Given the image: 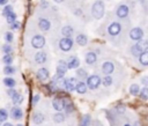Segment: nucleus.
I'll return each mask as SVG.
<instances>
[{
	"instance_id": "obj_48",
	"label": "nucleus",
	"mask_w": 148,
	"mask_h": 126,
	"mask_svg": "<svg viewBox=\"0 0 148 126\" xmlns=\"http://www.w3.org/2000/svg\"><path fill=\"white\" fill-rule=\"evenodd\" d=\"M54 1H56V2H58V3H60V2H62L64 0H54Z\"/></svg>"
},
{
	"instance_id": "obj_30",
	"label": "nucleus",
	"mask_w": 148,
	"mask_h": 126,
	"mask_svg": "<svg viewBox=\"0 0 148 126\" xmlns=\"http://www.w3.org/2000/svg\"><path fill=\"white\" fill-rule=\"evenodd\" d=\"M53 119H54V121H56V123H62V121L65 120V116H64L62 113H60V112H58L57 114H54V117H53Z\"/></svg>"
},
{
	"instance_id": "obj_36",
	"label": "nucleus",
	"mask_w": 148,
	"mask_h": 126,
	"mask_svg": "<svg viewBox=\"0 0 148 126\" xmlns=\"http://www.w3.org/2000/svg\"><path fill=\"white\" fill-rule=\"evenodd\" d=\"M2 60H3V62H5V64L10 65V64L13 62V57H12L10 54H6V55L3 57V59H2Z\"/></svg>"
},
{
	"instance_id": "obj_26",
	"label": "nucleus",
	"mask_w": 148,
	"mask_h": 126,
	"mask_svg": "<svg viewBox=\"0 0 148 126\" xmlns=\"http://www.w3.org/2000/svg\"><path fill=\"white\" fill-rule=\"evenodd\" d=\"M12 102H13L15 105H18V104H21V103L23 102V96L20 95L18 92H16V94L12 97Z\"/></svg>"
},
{
	"instance_id": "obj_37",
	"label": "nucleus",
	"mask_w": 148,
	"mask_h": 126,
	"mask_svg": "<svg viewBox=\"0 0 148 126\" xmlns=\"http://www.w3.org/2000/svg\"><path fill=\"white\" fill-rule=\"evenodd\" d=\"M140 97L142 99H148V88H143L140 92Z\"/></svg>"
},
{
	"instance_id": "obj_2",
	"label": "nucleus",
	"mask_w": 148,
	"mask_h": 126,
	"mask_svg": "<svg viewBox=\"0 0 148 126\" xmlns=\"http://www.w3.org/2000/svg\"><path fill=\"white\" fill-rule=\"evenodd\" d=\"M147 49H148V42L147 40H139V43L132 47V53L134 55L140 57V54H142Z\"/></svg>"
},
{
	"instance_id": "obj_23",
	"label": "nucleus",
	"mask_w": 148,
	"mask_h": 126,
	"mask_svg": "<svg viewBox=\"0 0 148 126\" xmlns=\"http://www.w3.org/2000/svg\"><path fill=\"white\" fill-rule=\"evenodd\" d=\"M52 105H53L54 110H57V111H60V110L64 109V106H62V101L59 99V98H54V99L52 101Z\"/></svg>"
},
{
	"instance_id": "obj_13",
	"label": "nucleus",
	"mask_w": 148,
	"mask_h": 126,
	"mask_svg": "<svg viewBox=\"0 0 148 126\" xmlns=\"http://www.w3.org/2000/svg\"><path fill=\"white\" fill-rule=\"evenodd\" d=\"M80 65V60L76 58V57H71L67 61V67L71 68V69H74V68H77Z\"/></svg>"
},
{
	"instance_id": "obj_10",
	"label": "nucleus",
	"mask_w": 148,
	"mask_h": 126,
	"mask_svg": "<svg viewBox=\"0 0 148 126\" xmlns=\"http://www.w3.org/2000/svg\"><path fill=\"white\" fill-rule=\"evenodd\" d=\"M37 79L40 81H46L49 79V71L46 68H39L37 71Z\"/></svg>"
},
{
	"instance_id": "obj_22",
	"label": "nucleus",
	"mask_w": 148,
	"mask_h": 126,
	"mask_svg": "<svg viewBox=\"0 0 148 126\" xmlns=\"http://www.w3.org/2000/svg\"><path fill=\"white\" fill-rule=\"evenodd\" d=\"M76 43L79 44V45H81V46H84L86 44H87V42H88V39H87V36L86 35H77L76 36Z\"/></svg>"
},
{
	"instance_id": "obj_28",
	"label": "nucleus",
	"mask_w": 148,
	"mask_h": 126,
	"mask_svg": "<svg viewBox=\"0 0 148 126\" xmlns=\"http://www.w3.org/2000/svg\"><path fill=\"white\" fill-rule=\"evenodd\" d=\"M90 125V116L89 114H84L81 119V124L80 126H89Z\"/></svg>"
},
{
	"instance_id": "obj_12",
	"label": "nucleus",
	"mask_w": 148,
	"mask_h": 126,
	"mask_svg": "<svg viewBox=\"0 0 148 126\" xmlns=\"http://www.w3.org/2000/svg\"><path fill=\"white\" fill-rule=\"evenodd\" d=\"M38 25H39V29H40V30L47 31V30L50 29V27H51V23H50V21L46 20V18H39Z\"/></svg>"
},
{
	"instance_id": "obj_47",
	"label": "nucleus",
	"mask_w": 148,
	"mask_h": 126,
	"mask_svg": "<svg viewBox=\"0 0 148 126\" xmlns=\"http://www.w3.org/2000/svg\"><path fill=\"white\" fill-rule=\"evenodd\" d=\"M3 126H13V124H10V123H6V124H3Z\"/></svg>"
},
{
	"instance_id": "obj_3",
	"label": "nucleus",
	"mask_w": 148,
	"mask_h": 126,
	"mask_svg": "<svg viewBox=\"0 0 148 126\" xmlns=\"http://www.w3.org/2000/svg\"><path fill=\"white\" fill-rule=\"evenodd\" d=\"M101 83V79L98 75H90L87 79V87L90 89H96Z\"/></svg>"
},
{
	"instance_id": "obj_34",
	"label": "nucleus",
	"mask_w": 148,
	"mask_h": 126,
	"mask_svg": "<svg viewBox=\"0 0 148 126\" xmlns=\"http://www.w3.org/2000/svg\"><path fill=\"white\" fill-rule=\"evenodd\" d=\"M76 75H77V77H88L87 72L84 69H82V68H79L76 71Z\"/></svg>"
},
{
	"instance_id": "obj_20",
	"label": "nucleus",
	"mask_w": 148,
	"mask_h": 126,
	"mask_svg": "<svg viewBox=\"0 0 148 126\" xmlns=\"http://www.w3.org/2000/svg\"><path fill=\"white\" fill-rule=\"evenodd\" d=\"M62 106L65 108V111H66L67 113H69V112H72V111L74 110V105H73L72 102H69L68 99H64V101H62Z\"/></svg>"
},
{
	"instance_id": "obj_46",
	"label": "nucleus",
	"mask_w": 148,
	"mask_h": 126,
	"mask_svg": "<svg viewBox=\"0 0 148 126\" xmlns=\"http://www.w3.org/2000/svg\"><path fill=\"white\" fill-rule=\"evenodd\" d=\"M42 6L43 7H47V2L46 1H42Z\"/></svg>"
},
{
	"instance_id": "obj_21",
	"label": "nucleus",
	"mask_w": 148,
	"mask_h": 126,
	"mask_svg": "<svg viewBox=\"0 0 148 126\" xmlns=\"http://www.w3.org/2000/svg\"><path fill=\"white\" fill-rule=\"evenodd\" d=\"M96 54L94 53V52H88L87 54H86V62L87 64H89V65H91V64H94L95 61H96Z\"/></svg>"
},
{
	"instance_id": "obj_14",
	"label": "nucleus",
	"mask_w": 148,
	"mask_h": 126,
	"mask_svg": "<svg viewBox=\"0 0 148 126\" xmlns=\"http://www.w3.org/2000/svg\"><path fill=\"white\" fill-rule=\"evenodd\" d=\"M35 60L37 64H44L46 61V53L43 51H39L35 54Z\"/></svg>"
},
{
	"instance_id": "obj_40",
	"label": "nucleus",
	"mask_w": 148,
	"mask_h": 126,
	"mask_svg": "<svg viewBox=\"0 0 148 126\" xmlns=\"http://www.w3.org/2000/svg\"><path fill=\"white\" fill-rule=\"evenodd\" d=\"M5 39H6L7 43H10V42L13 40V34H12V32H7V34L5 35Z\"/></svg>"
},
{
	"instance_id": "obj_1",
	"label": "nucleus",
	"mask_w": 148,
	"mask_h": 126,
	"mask_svg": "<svg viewBox=\"0 0 148 126\" xmlns=\"http://www.w3.org/2000/svg\"><path fill=\"white\" fill-rule=\"evenodd\" d=\"M91 13H92V16L95 18H101L104 15V5H103V2L102 1H96L92 5Z\"/></svg>"
},
{
	"instance_id": "obj_19",
	"label": "nucleus",
	"mask_w": 148,
	"mask_h": 126,
	"mask_svg": "<svg viewBox=\"0 0 148 126\" xmlns=\"http://www.w3.org/2000/svg\"><path fill=\"white\" fill-rule=\"evenodd\" d=\"M75 90H76L79 94H84V92L87 91V83H84L83 81H80V82H77Z\"/></svg>"
},
{
	"instance_id": "obj_50",
	"label": "nucleus",
	"mask_w": 148,
	"mask_h": 126,
	"mask_svg": "<svg viewBox=\"0 0 148 126\" xmlns=\"http://www.w3.org/2000/svg\"><path fill=\"white\" fill-rule=\"evenodd\" d=\"M16 126H23V125H22V124H17Z\"/></svg>"
},
{
	"instance_id": "obj_25",
	"label": "nucleus",
	"mask_w": 148,
	"mask_h": 126,
	"mask_svg": "<svg viewBox=\"0 0 148 126\" xmlns=\"http://www.w3.org/2000/svg\"><path fill=\"white\" fill-rule=\"evenodd\" d=\"M3 83H5V86L8 87L9 89H10V88H14L15 84H16L15 80L12 79V77H5V79H3Z\"/></svg>"
},
{
	"instance_id": "obj_4",
	"label": "nucleus",
	"mask_w": 148,
	"mask_h": 126,
	"mask_svg": "<svg viewBox=\"0 0 148 126\" xmlns=\"http://www.w3.org/2000/svg\"><path fill=\"white\" fill-rule=\"evenodd\" d=\"M45 44V38L40 35H36L32 37L31 39V45L35 47V49H42Z\"/></svg>"
},
{
	"instance_id": "obj_24",
	"label": "nucleus",
	"mask_w": 148,
	"mask_h": 126,
	"mask_svg": "<svg viewBox=\"0 0 148 126\" xmlns=\"http://www.w3.org/2000/svg\"><path fill=\"white\" fill-rule=\"evenodd\" d=\"M32 121H34V124H36V125L42 124V123L44 121V116H43L42 113H35L34 117H32Z\"/></svg>"
},
{
	"instance_id": "obj_43",
	"label": "nucleus",
	"mask_w": 148,
	"mask_h": 126,
	"mask_svg": "<svg viewBox=\"0 0 148 126\" xmlns=\"http://www.w3.org/2000/svg\"><path fill=\"white\" fill-rule=\"evenodd\" d=\"M7 92H8V95H9L10 97H13V96H14V95L16 94V91H15V90H14L13 88H10V89H8V91H7Z\"/></svg>"
},
{
	"instance_id": "obj_45",
	"label": "nucleus",
	"mask_w": 148,
	"mask_h": 126,
	"mask_svg": "<svg viewBox=\"0 0 148 126\" xmlns=\"http://www.w3.org/2000/svg\"><path fill=\"white\" fill-rule=\"evenodd\" d=\"M8 0H0V5H6Z\"/></svg>"
},
{
	"instance_id": "obj_27",
	"label": "nucleus",
	"mask_w": 148,
	"mask_h": 126,
	"mask_svg": "<svg viewBox=\"0 0 148 126\" xmlns=\"http://www.w3.org/2000/svg\"><path fill=\"white\" fill-rule=\"evenodd\" d=\"M139 58H140L139 60L142 65H148V51H145L142 54H140Z\"/></svg>"
},
{
	"instance_id": "obj_16",
	"label": "nucleus",
	"mask_w": 148,
	"mask_h": 126,
	"mask_svg": "<svg viewBox=\"0 0 148 126\" xmlns=\"http://www.w3.org/2000/svg\"><path fill=\"white\" fill-rule=\"evenodd\" d=\"M127 14H128V8H127V6L121 5V6L118 7V9H117V16H118V17H125V16H127Z\"/></svg>"
},
{
	"instance_id": "obj_41",
	"label": "nucleus",
	"mask_w": 148,
	"mask_h": 126,
	"mask_svg": "<svg viewBox=\"0 0 148 126\" xmlns=\"http://www.w3.org/2000/svg\"><path fill=\"white\" fill-rule=\"evenodd\" d=\"M10 28L14 30V29H18L20 28V22H17V21H15L14 23H12L10 24Z\"/></svg>"
},
{
	"instance_id": "obj_11",
	"label": "nucleus",
	"mask_w": 148,
	"mask_h": 126,
	"mask_svg": "<svg viewBox=\"0 0 148 126\" xmlns=\"http://www.w3.org/2000/svg\"><path fill=\"white\" fill-rule=\"evenodd\" d=\"M108 31H109V34L112 35V36L118 35L119 31H120V24H119V23H112V24H110L109 28H108Z\"/></svg>"
},
{
	"instance_id": "obj_49",
	"label": "nucleus",
	"mask_w": 148,
	"mask_h": 126,
	"mask_svg": "<svg viewBox=\"0 0 148 126\" xmlns=\"http://www.w3.org/2000/svg\"><path fill=\"white\" fill-rule=\"evenodd\" d=\"M75 14H76V15H80V9H77V10H76V13H75Z\"/></svg>"
},
{
	"instance_id": "obj_5",
	"label": "nucleus",
	"mask_w": 148,
	"mask_h": 126,
	"mask_svg": "<svg viewBox=\"0 0 148 126\" xmlns=\"http://www.w3.org/2000/svg\"><path fill=\"white\" fill-rule=\"evenodd\" d=\"M72 46H73V40H72L71 38L64 37V38L60 39V42H59V47H60L62 51H65V52L69 51V50L72 49Z\"/></svg>"
},
{
	"instance_id": "obj_18",
	"label": "nucleus",
	"mask_w": 148,
	"mask_h": 126,
	"mask_svg": "<svg viewBox=\"0 0 148 126\" xmlns=\"http://www.w3.org/2000/svg\"><path fill=\"white\" fill-rule=\"evenodd\" d=\"M73 28L72 27H69V25H66V27H64L62 29H61V34L64 35V37H66V38H71L72 36H73Z\"/></svg>"
},
{
	"instance_id": "obj_9",
	"label": "nucleus",
	"mask_w": 148,
	"mask_h": 126,
	"mask_svg": "<svg viewBox=\"0 0 148 126\" xmlns=\"http://www.w3.org/2000/svg\"><path fill=\"white\" fill-rule=\"evenodd\" d=\"M10 116H12L13 119L18 120V119H21V118L23 117V111H22L18 106H14V108L12 109V111H10Z\"/></svg>"
},
{
	"instance_id": "obj_51",
	"label": "nucleus",
	"mask_w": 148,
	"mask_h": 126,
	"mask_svg": "<svg viewBox=\"0 0 148 126\" xmlns=\"http://www.w3.org/2000/svg\"><path fill=\"white\" fill-rule=\"evenodd\" d=\"M2 121H3V120H2V119H1V118H0V124H1V123H2Z\"/></svg>"
},
{
	"instance_id": "obj_31",
	"label": "nucleus",
	"mask_w": 148,
	"mask_h": 126,
	"mask_svg": "<svg viewBox=\"0 0 148 126\" xmlns=\"http://www.w3.org/2000/svg\"><path fill=\"white\" fill-rule=\"evenodd\" d=\"M3 72H5V74H7V75L14 74V73H15V68H14L13 66H10V65H7V66L3 68Z\"/></svg>"
},
{
	"instance_id": "obj_15",
	"label": "nucleus",
	"mask_w": 148,
	"mask_h": 126,
	"mask_svg": "<svg viewBox=\"0 0 148 126\" xmlns=\"http://www.w3.org/2000/svg\"><path fill=\"white\" fill-rule=\"evenodd\" d=\"M65 82H66V80H65L64 76H57V75H54V77H53V84H56L59 88H65Z\"/></svg>"
},
{
	"instance_id": "obj_52",
	"label": "nucleus",
	"mask_w": 148,
	"mask_h": 126,
	"mask_svg": "<svg viewBox=\"0 0 148 126\" xmlns=\"http://www.w3.org/2000/svg\"><path fill=\"white\" fill-rule=\"evenodd\" d=\"M125 126H130V125H125Z\"/></svg>"
},
{
	"instance_id": "obj_44",
	"label": "nucleus",
	"mask_w": 148,
	"mask_h": 126,
	"mask_svg": "<svg viewBox=\"0 0 148 126\" xmlns=\"http://www.w3.org/2000/svg\"><path fill=\"white\" fill-rule=\"evenodd\" d=\"M141 82H142L145 86H148V76H145V77H142Z\"/></svg>"
},
{
	"instance_id": "obj_7",
	"label": "nucleus",
	"mask_w": 148,
	"mask_h": 126,
	"mask_svg": "<svg viewBox=\"0 0 148 126\" xmlns=\"http://www.w3.org/2000/svg\"><path fill=\"white\" fill-rule=\"evenodd\" d=\"M76 84H77L76 77H68V79H66L65 88H66L68 91H73V90L76 88Z\"/></svg>"
},
{
	"instance_id": "obj_8",
	"label": "nucleus",
	"mask_w": 148,
	"mask_h": 126,
	"mask_svg": "<svg viewBox=\"0 0 148 126\" xmlns=\"http://www.w3.org/2000/svg\"><path fill=\"white\" fill-rule=\"evenodd\" d=\"M130 36H131V38H132V39L139 40V39H141V38H142L143 32H142V30H141L140 28H134V29H132V30H131Z\"/></svg>"
},
{
	"instance_id": "obj_38",
	"label": "nucleus",
	"mask_w": 148,
	"mask_h": 126,
	"mask_svg": "<svg viewBox=\"0 0 148 126\" xmlns=\"http://www.w3.org/2000/svg\"><path fill=\"white\" fill-rule=\"evenodd\" d=\"M7 117H8V112H7V110H6V109H0V118H1L2 120H6Z\"/></svg>"
},
{
	"instance_id": "obj_42",
	"label": "nucleus",
	"mask_w": 148,
	"mask_h": 126,
	"mask_svg": "<svg viewBox=\"0 0 148 126\" xmlns=\"http://www.w3.org/2000/svg\"><path fill=\"white\" fill-rule=\"evenodd\" d=\"M39 98H40V96L39 95H35L34 96V98H32V104L35 105V104H37V102L39 101Z\"/></svg>"
},
{
	"instance_id": "obj_39",
	"label": "nucleus",
	"mask_w": 148,
	"mask_h": 126,
	"mask_svg": "<svg viewBox=\"0 0 148 126\" xmlns=\"http://www.w3.org/2000/svg\"><path fill=\"white\" fill-rule=\"evenodd\" d=\"M2 51H3L6 54H10V52H12V46H10L9 44H5V45L2 46Z\"/></svg>"
},
{
	"instance_id": "obj_6",
	"label": "nucleus",
	"mask_w": 148,
	"mask_h": 126,
	"mask_svg": "<svg viewBox=\"0 0 148 126\" xmlns=\"http://www.w3.org/2000/svg\"><path fill=\"white\" fill-rule=\"evenodd\" d=\"M67 69H68L67 62L60 60V61L58 62V66H57V74H56V75H57V76H65Z\"/></svg>"
},
{
	"instance_id": "obj_17",
	"label": "nucleus",
	"mask_w": 148,
	"mask_h": 126,
	"mask_svg": "<svg viewBox=\"0 0 148 126\" xmlns=\"http://www.w3.org/2000/svg\"><path fill=\"white\" fill-rule=\"evenodd\" d=\"M113 68H114V67H113V64L110 62V61L104 62L103 66H102V71H103L104 74H110V73H112V72H113Z\"/></svg>"
},
{
	"instance_id": "obj_33",
	"label": "nucleus",
	"mask_w": 148,
	"mask_h": 126,
	"mask_svg": "<svg viewBox=\"0 0 148 126\" xmlns=\"http://www.w3.org/2000/svg\"><path fill=\"white\" fill-rule=\"evenodd\" d=\"M102 83H103L105 87H109V86H111V83H112V77H111V76H109V75H106V76L103 79Z\"/></svg>"
},
{
	"instance_id": "obj_35",
	"label": "nucleus",
	"mask_w": 148,
	"mask_h": 126,
	"mask_svg": "<svg viewBox=\"0 0 148 126\" xmlns=\"http://www.w3.org/2000/svg\"><path fill=\"white\" fill-rule=\"evenodd\" d=\"M130 92L135 96V95L139 92V86H138V84H132V86L130 87Z\"/></svg>"
},
{
	"instance_id": "obj_32",
	"label": "nucleus",
	"mask_w": 148,
	"mask_h": 126,
	"mask_svg": "<svg viewBox=\"0 0 148 126\" xmlns=\"http://www.w3.org/2000/svg\"><path fill=\"white\" fill-rule=\"evenodd\" d=\"M12 12H13V7H12L10 5H7V6L3 8V10H2V15H3V16H7V15H9Z\"/></svg>"
},
{
	"instance_id": "obj_29",
	"label": "nucleus",
	"mask_w": 148,
	"mask_h": 126,
	"mask_svg": "<svg viewBox=\"0 0 148 126\" xmlns=\"http://www.w3.org/2000/svg\"><path fill=\"white\" fill-rule=\"evenodd\" d=\"M7 17V22L9 23V24H12V23H14L15 21H16V14L14 13V12H12L9 15H7L6 16Z\"/></svg>"
}]
</instances>
